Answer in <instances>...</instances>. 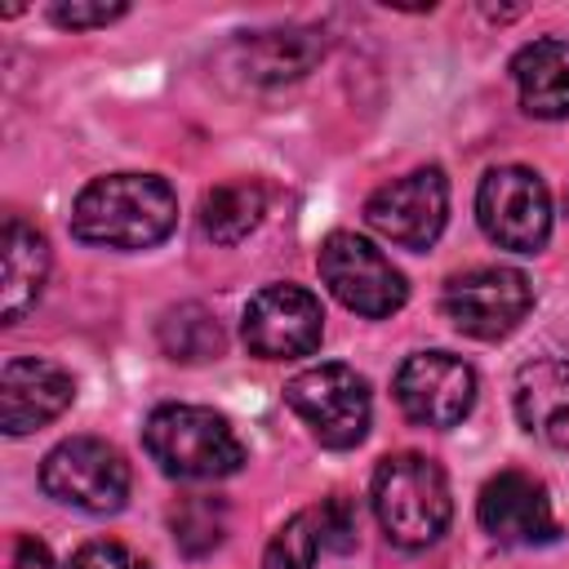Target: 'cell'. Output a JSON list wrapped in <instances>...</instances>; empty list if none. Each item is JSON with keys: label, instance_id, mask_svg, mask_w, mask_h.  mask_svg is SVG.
<instances>
[{"label": "cell", "instance_id": "9a60e30c", "mask_svg": "<svg viewBox=\"0 0 569 569\" xmlns=\"http://www.w3.org/2000/svg\"><path fill=\"white\" fill-rule=\"evenodd\" d=\"M44 276H49V240L22 218H4V231H0V320L4 325H18L36 307Z\"/></svg>", "mask_w": 569, "mask_h": 569}, {"label": "cell", "instance_id": "2e32d148", "mask_svg": "<svg viewBox=\"0 0 569 569\" xmlns=\"http://www.w3.org/2000/svg\"><path fill=\"white\" fill-rule=\"evenodd\" d=\"M511 76L520 89V107L538 120H565L569 116V40L542 36L529 40L511 58Z\"/></svg>", "mask_w": 569, "mask_h": 569}, {"label": "cell", "instance_id": "e0dca14e", "mask_svg": "<svg viewBox=\"0 0 569 569\" xmlns=\"http://www.w3.org/2000/svg\"><path fill=\"white\" fill-rule=\"evenodd\" d=\"M262 213H267V191L253 178L218 182L200 200V227L213 244H240L262 222Z\"/></svg>", "mask_w": 569, "mask_h": 569}, {"label": "cell", "instance_id": "ba28073f", "mask_svg": "<svg viewBox=\"0 0 569 569\" xmlns=\"http://www.w3.org/2000/svg\"><path fill=\"white\" fill-rule=\"evenodd\" d=\"M529 307H533V284L516 267H471V271H458L445 284V293H440L445 320L458 333L480 338V342H498L511 329H520Z\"/></svg>", "mask_w": 569, "mask_h": 569}, {"label": "cell", "instance_id": "d4e9b609", "mask_svg": "<svg viewBox=\"0 0 569 569\" xmlns=\"http://www.w3.org/2000/svg\"><path fill=\"white\" fill-rule=\"evenodd\" d=\"M9 569H53V556L40 538L31 533H18L13 547H9Z\"/></svg>", "mask_w": 569, "mask_h": 569}, {"label": "cell", "instance_id": "603a6c76", "mask_svg": "<svg viewBox=\"0 0 569 569\" xmlns=\"http://www.w3.org/2000/svg\"><path fill=\"white\" fill-rule=\"evenodd\" d=\"M67 569H147V560L116 538H93L71 556Z\"/></svg>", "mask_w": 569, "mask_h": 569}, {"label": "cell", "instance_id": "cb8c5ba5", "mask_svg": "<svg viewBox=\"0 0 569 569\" xmlns=\"http://www.w3.org/2000/svg\"><path fill=\"white\" fill-rule=\"evenodd\" d=\"M49 18L67 31H84V27H107V22L124 18V4H80V0H71V4H53Z\"/></svg>", "mask_w": 569, "mask_h": 569}, {"label": "cell", "instance_id": "7a4b0ae2", "mask_svg": "<svg viewBox=\"0 0 569 569\" xmlns=\"http://www.w3.org/2000/svg\"><path fill=\"white\" fill-rule=\"evenodd\" d=\"M151 462L173 480H222L244 467V440L204 405H160L142 427Z\"/></svg>", "mask_w": 569, "mask_h": 569}, {"label": "cell", "instance_id": "30bf717a", "mask_svg": "<svg viewBox=\"0 0 569 569\" xmlns=\"http://www.w3.org/2000/svg\"><path fill=\"white\" fill-rule=\"evenodd\" d=\"M445 218H449V182L436 164L391 178L365 200V222L400 249H431L445 231Z\"/></svg>", "mask_w": 569, "mask_h": 569}, {"label": "cell", "instance_id": "4fadbf2b", "mask_svg": "<svg viewBox=\"0 0 569 569\" xmlns=\"http://www.w3.org/2000/svg\"><path fill=\"white\" fill-rule=\"evenodd\" d=\"M76 400V378L44 356H13L0 369V427L4 436H31Z\"/></svg>", "mask_w": 569, "mask_h": 569}, {"label": "cell", "instance_id": "8992f818", "mask_svg": "<svg viewBox=\"0 0 569 569\" xmlns=\"http://www.w3.org/2000/svg\"><path fill=\"white\" fill-rule=\"evenodd\" d=\"M480 231L511 253H538L551 236V191L525 164L489 169L476 187Z\"/></svg>", "mask_w": 569, "mask_h": 569}, {"label": "cell", "instance_id": "277c9868", "mask_svg": "<svg viewBox=\"0 0 569 569\" xmlns=\"http://www.w3.org/2000/svg\"><path fill=\"white\" fill-rule=\"evenodd\" d=\"M284 405L325 449H356L369 431V382L351 365H311L284 382Z\"/></svg>", "mask_w": 569, "mask_h": 569}, {"label": "cell", "instance_id": "9c48e42d", "mask_svg": "<svg viewBox=\"0 0 569 569\" xmlns=\"http://www.w3.org/2000/svg\"><path fill=\"white\" fill-rule=\"evenodd\" d=\"M240 338L258 360H298L311 356L325 338L320 298L302 284H267L244 302Z\"/></svg>", "mask_w": 569, "mask_h": 569}, {"label": "cell", "instance_id": "ac0fdd59", "mask_svg": "<svg viewBox=\"0 0 569 569\" xmlns=\"http://www.w3.org/2000/svg\"><path fill=\"white\" fill-rule=\"evenodd\" d=\"M244 49V67L253 80L262 84H280V80H298L320 53H325V40L316 31H258L249 40H240Z\"/></svg>", "mask_w": 569, "mask_h": 569}, {"label": "cell", "instance_id": "d6986e66", "mask_svg": "<svg viewBox=\"0 0 569 569\" xmlns=\"http://www.w3.org/2000/svg\"><path fill=\"white\" fill-rule=\"evenodd\" d=\"M156 333H160L164 356L182 360V365H200V360H213L222 351V329L200 302H182V307L164 311Z\"/></svg>", "mask_w": 569, "mask_h": 569}, {"label": "cell", "instance_id": "7c38bea8", "mask_svg": "<svg viewBox=\"0 0 569 569\" xmlns=\"http://www.w3.org/2000/svg\"><path fill=\"white\" fill-rule=\"evenodd\" d=\"M476 516L480 529L502 547H542L556 542L560 533L547 485L533 480L529 471H498L493 480H485L476 498Z\"/></svg>", "mask_w": 569, "mask_h": 569}, {"label": "cell", "instance_id": "52a82bcc", "mask_svg": "<svg viewBox=\"0 0 569 569\" xmlns=\"http://www.w3.org/2000/svg\"><path fill=\"white\" fill-rule=\"evenodd\" d=\"M316 267H320V280L329 284V293H333L347 311H356V316H365V320H387V316H396V311L405 307V298H409L405 276L382 258L378 244H369V240L356 236V231H333V236H325Z\"/></svg>", "mask_w": 569, "mask_h": 569}, {"label": "cell", "instance_id": "3957f363", "mask_svg": "<svg viewBox=\"0 0 569 569\" xmlns=\"http://www.w3.org/2000/svg\"><path fill=\"white\" fill-rule=\"evenodd\" d=\"M373 516L396 547L405 551L431 547L449 529V516H453L445 471L422 453L382 458L373 471Z\"/></svg>", "mask_w": 569, "mask_h": 569}, {"label": "cell", "instance_id": "7402d4cb", "mask_svg": "<svg viewBox=\"0 0 569 569\" xmlns=\"http://www.w3.org/2000/svg\"><path fill=\"white\" fill-rule=\"evenodd\" d=\"M316 516H320V542H325V551H351L356 547L360 516H356V507L342 493L316 502Z\"/></svg>", "mask_w": 569, "mask_h": 569}, {"label": "cell", "instance_id": "ffe728a7", "mask_svg": "<svg viewBox=\"0 0 569 569\" xmlns=\"http://www.w3.org/2000/svg\"><path fill=\"white\" fill-rule=\"evenodd\" d=\"M320 551H325V542H320V516H316V507H307L293 520H284V529L267 542L262 569H311Z\"/></svg>", "mask_w": 569, "mask_h": 569}, {"label": "cell", "instance_id": "5b68a950", "mask_svg": "<svg viewBox=\"0 0 569 569\" xmlns=\"http://www.w3.org/2000/svg\"><path fill=\"white\" fill-rule=\"evenodd\" d=\"M40 489L76 511L111 516L129 498V462L116 445L98 436H71L53 445L40 462Z\"/></svg>", "mask_w": 569, "mask_h": 569}, {"label": "cell", "instance_id": "44dd1931", "mask_svg": "<svg viewBox=\"0 0 569 569\" xmlns=\"http://www.w3.org/2000/svg\"><path fill=\"white\" fill-rule=\"evenodd\" d=\"M227 533V511L222 502L213 498H187L178 511H173V542L187 551V556H204L222 542Z\"/></svg>", "mask_w": 569, "mask_h": 569}, {"label": "cell", "instance_id": "5bb4252c", "mask_svg": "<svg viewBox=\"0 0 569 569\" xmlns=\"http://www.w3.org/2000/svg\"><path fill=\"white\" fill-rule=\"evenodd\" d=\"M511 400L529 436L569 453V351H547L520 365Z\"/></svg>", "mask_w": 569, "mask_h": 569}, {"label": "cell", "instance_id": "8fae6325", "mask_svg": "<svg viewBox=\"0 0 569 569\" xmlns=\"http://www.w3.org/2000/svg\"><path fill=\"white\" fill-rule=\"evenodd\" d=\"M396 405L418 427H458L476 405V369L449 351H413L396 369Z\"/></svg>", "mask_w": 569, "mask_h": 569}, {"label": "cell", "instance_id": "6da1fadb", "mask_svg": "<svg viewBox=\"0 0 569 569\" xmlns=\"http://www.w3.org/2000/svg\"><path fill=\"white\" fill-rule=\"evenodd\" d=\"M178 227V196L156 173H107L80 187L71 231L98 249H151Z\"/></svg>", "mask_w": 569, "mask_h": 569}]
</instances>
